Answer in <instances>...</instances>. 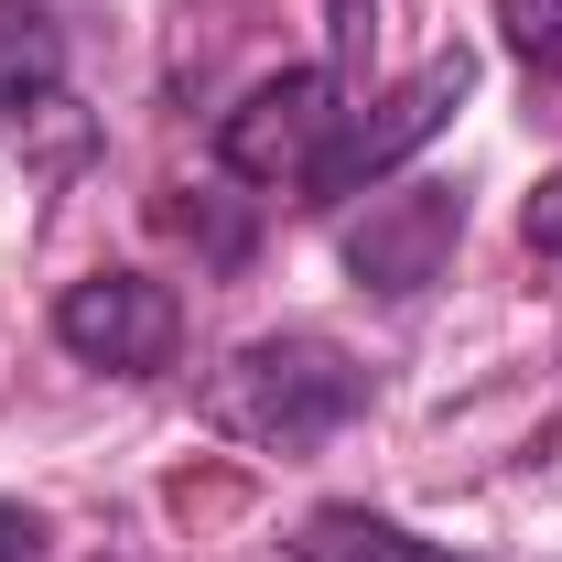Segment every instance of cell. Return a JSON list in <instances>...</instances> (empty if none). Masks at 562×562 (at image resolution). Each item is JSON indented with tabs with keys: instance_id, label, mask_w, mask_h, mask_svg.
Returning <instances> with one entry per match:
<instances>
[{
	"instance_id": "1",
	"label": "cell",
	"mask_w": 562,
	"mask_h": 562,
	"mask_svg": "<svg viewBox=\"0 0 562 562\" xmlns=\"http://www.w3.org/2000/svg\"><path fill=\"white\" fill-rule=\"evenodd\" d=\"M357 401H368V368L336 336H303V325L292 336H249L206 379V422L238 432V443H260V454H314L325 432L357 422Z\"/></svg>"
},
{
	"instance_id": "2",
	"label": "cell",
	"mask_w": 562,
	"mask_h": 562,
	"mask_svg": "<svg viewBox=\"0 0 562 562\" xmlns=\"http://www.w3.org/2000/svg\"><path fill=\"white\" fill-rule=\"evenodd\" d=\"M336 131H347L336 66H281L216 120V173H238V184H314Z\"/></svg>"
},
{
	"instance_id": "3",
	"label": "cell",
	"mask_w": 562,
	"mask_h": 562,
	"mask_svg": "<svg viewBox=\"0 0 562 562\" xmlns=\"http://www.w3.org/2000/svg\"><path fill=\"white\" fill-rule=\"evenodd\" d=\"M465 87H476V55H465V44H443L432 66H412L401 87H390V98H379V109H357L347 131H336L325 173H314L303 195H314V206H347V195H368L390 162H412L422 140H432L443 120H454V109H465Z\"/></svg>"
},
{
	"instance_id": "4",
	"label": "cell",
	"mask_w": 562,
	"mask_h": 562,
	"mask_svg": "<svg viewBox=\"0 0 562 562\" xmlns=\"http://www.w3.org/2000/svg\"><path fill=\"white\" fill-rule=\"evenodd\" d=\"M55 347L109 368V379H162L173 347H184V303H173V281H151V271H87L55 303Z\"/></svg>"
},
{
	"instance_id": "5",
	"label": "cell",
	"mask_w": 562,
	"mask_h": 562,
	"mask_svg": "<svg viewBox=\"0 0 562 562\" xmlns=\"http://www.w3.org/2000/svg\"><path fill=\"white\" fill-rule=\"evenodd\" d=\"M454 238H465V184H401V195H368V216H347V271L357 292L412 303L443 281Z\"/></svg>"
},
{
	"instance_id": "6",
	"label": "cell",
	"mask_w": 562,
	"mask_h": 562,
	"mask_svg": "<svg viewBox=\"0 0 562 562\" xmlns=\"http://www.w3.org/2000/svg\"><path fill=\"white\" fill-rule=\"evenodd\" d=\"M55 87H66V33H55L33 0H0V120L44 109Z\"/></svg>"
},
{
	"instance_id": "7",
	"label": "cell",
	"mask_w": 562,
	"mask_h": 562,
	"mask_svg": "<svg viewBox=\"0 0 562 562\" xmlns=\"http://www.w3.org/2000/svg\"><path fill=\"white\" fill-rule=\"evenodd\" d=\"M303 562H454L443 541H422L379 508H314L303 519Z\"/></svg>"
},
{
	"instance_id": "8",
	"label": "cell",
	"mask_w": 562,
	"mask_h": 562,
	"mask_svg": "<svg viewBox=\"0 0 562 562\" xmlns=\"http://www.w3.org/2000/svg\"><path fill=\"white\" fill-rule=\"evenodd\" d=\"M497 33H508V55L530 76L562 87V0H497Z\"/></svg>"
},
{
	"instance_id": "9",
	"label": "cell",
	"mask_w": 562,
	"mask_h": 562,
	"mask_svg": "<svg viewBox=\"0 0 562 562\" xmlns=\"http://www.w3.org/2000/svg\"><path fill=\"white\" fill-rule=\"evenodd\" d=\"M519 238H530V260H562V173H541V195L519 206Z\"/></svg>"
},
{
	"instance_id": "10",
	"label": "cell",
	"mask_w": 562,
	"mask_h": 562,
	"mask_svg": "<svg viewBox=\"0 0 562 562\" xmlns=\"http://www.w3.org/2000/svg\"><path fill=\"white\" fill-rule=\"evenodd\" d=\"M0 562H44V519L0 497Z\"/></svg>"
},
{
	"instance_id": "11",
	"label": "cell",
	"mask_w": 562,
	"mask_h": 562,
	"mask_svg": "<svg viewBox=\"0 0 562 562\" xmlns=\"http://www.w3.org/2000/svg\"><path fill=\"white\" fill-rule=\"evenodd\" d=\"M368 11L379 0H336V44H368Z\"/></svg>"
},
{
	"instance_id": "12",
	"label": "cell",
	"mask_w": 562,
	"mask_h": 562,
	"mask_svg": "<svg viewBox=\"0 0 562 562\" xmlns=\"http://www.w3.org/2000/svg\"><path fill=\"white\" fill-rule=\"evenodd\" d=\"M271 562H303V541H292V552H271Z\"/></svg>"
}]
</instances>
